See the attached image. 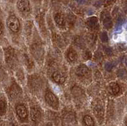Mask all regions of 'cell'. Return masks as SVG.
I'll return each mask as SVG.
<instances>
[{
    "label": "cell",
    "mask_w": 127,
    "mask_h": 126,
    "mask_svg": "<svg viewBox=\"0 0 127 126\" xmlns=\"http://www.w3.org/2000/svg\"><path fill=\"white\" fill-rule=\"evenodd\" d=\"M9 29L14 32H17L20 29V22L15 16H10L6 22Z\"/></svg>",
    "instance_id": "obj_1"
},
{
    "label": "cell",
    "mask_w": 127,
    "mask_h": 126,
    "mask_svg": "<svg viewBox=\"0 0 127 126\" xmlns=\"http://www.w3.org/2000/svg\"><path fill=\"white\" fill-rule=\"evenodd\" d=\"M45 100L48 104L52 107L57 108L59 105V101L57 98L52 92H47L45 95Z\"/></svg>",
    "instance_id": "obj_2"
},
{
    "label": "cell",
    "mask_w": 127,
    "mask_h": 126,
    "mask_svg": "<svg viewBox=\"0 0 127 126\" xmlns=\"http://www.w3.org/2000/svg\"><path fill=\"white\" fill-rule=\"evenodd\" d=\"M102 21L103 25L106 29H111L113 26L112 19H111V16L109 15V13H105V12L102 13Z\"/></svg>",
    "instance_id": "obj_3"
},
{
    "label": "cell",
    "mask_w": 127,
    "mask_h": 126,
    "mask_svg": "<svg viewBox=\"0 0 127 126\" xmlns=\"http://www.w3.org/2000/svg\"><path fill=\"white\" fill-rule=\"evenodd\" d=\"M17 8L20 12H28L30 10V4L28 0H19Z\"/></svg>",
    "instance_id": "obj_4"
},
{
    "label": "cell",
    "mask_w": 127,
    "mask_h": 126,
    "mask_svg": "<svg viewBox=\"0 0 127 126\" xmlns=\"http://www.w3.org/2000/svg\"><path fill=\"white\" fill-rule=\"evenodd\" d=\"M76 74L81 77H87L89 76L90 72L89 69L87 66L84 65H79L76 70Z\"/></svg>",
    "instance_id": "obj_5"
},
{
    "label": "cell",
    "mask_w": 127,
    "mask_h": 126,
    "mask_svg": "<svg viewBox=\"0 0 127 126\" xmlns=\"http://www.w3.org/2000/svg\"><path fill=\"white\" fill-rule=\"evenodd\" d=\"M16 111L20 119H24L28 117V111L23 105H18L16 107Z\"/></svg>",
    "instance_id": "obj_6"
},
{
    "label": "cell",
    "mask_w": 127,
    "mask_h": 126,
    "mask_svg": "<svg viewBox=\"0 0 127 126\" xmlns=\"http://www.w3.org/2000/svg\"><path fill=\"white\" fill-rule=\"evenodd\" d=\"M87 24L90 29L95 30L98 27V19L96 17H92L88 18L87 20Z\"/></svg>",
    "instance_id": "obj_7"
},
{
    "label": "cell",
    "mask_w": 127,
    "mask_h": 126,
    "mask_svg": "<svg viewBox=\"0 0 127 126\" xmlns=\"http://www.w3.org/2000/svg\"><path fill=\"white\" fill-rule=\"evenodd\" d=\"M31 117L34 122L38 121L41 117V113L39 110L36 108H32L31 110Z\"/></svg>",
    "instance_id": "obj_8"
},
{
    "label": "cell",
    "mask_w": 127,
    "mask_h": 126,
    "mask_svg": "<svg viewBox=\"0 0 127 126\" xmlns=\"http://www.w3.org/2000/svg\"><path fill=\"white\" fill-rule=\"evenodd\" d=\"M53 79L56 82L59 84H62L65 81V77L63 75L59 72H54L53 74Z\"/></svg>",
    "instance_id": "obj_9"
},
{
    "label": "cell",
    "mask_w": 127,
    "mask_h": 126,
    "mask_svg": "<svg viewBox=\"0 0 127 126\" xmlns=\"http://www.w3.org/2000/svg\"><path fill=\"white\" fill-rule=\"evenodd\" d=\"M55 21L58 25H62L65 24V18L62 13H57L55 15Z\"/></svg>",
    "instance_id": "obj_10"
},
{
    "label": "cell",
    "mask_w": 127,
    "mask_h": 126,
    "mask_svg": "<svg viewBox=\"0 0 127 126\" xmlns=\"http://www.w3.org/2000/svg\"><path fill=\"white\" fill-rule=\"evenodd\" d=\"M109 89L113 95H117L120 91V86L116 82H111L109 84Z\"/></svg>",
    "instance_id": "obj_11"
},
{
    "label": "cell",
    "mask_w": 127,
    "mask_h": 126,
    "mask_svg": "<svg viewBox=\"0 0 127 126\" xmlns=\"http://www.w3.org/2000/svg\"><path fill=\"white\" fill-rule=\"evenodd\" d=\"M77 57H78L77 53L74 50H71L69 51V53H68L67 58L69 60V61H70L71 62H75L77 59Z\"/></svg>",
    "instance_id": "obj_12"
},
{
    "label": "cell",
    "mask_w": 127,
    "mask_h": 126,
    "mask_svg": "<svg viewBox=\"0 0 127 126\" xmlns=\"http://www.w3.org/2000/svg\"><path fill=\"white\" fill-rule=\"evenodd\" d=\"M85 124L87 126H94V120L90 115H86L83 119Z\"/></svg>",
    "instance_id": "obj_13"
},
{
    "label": "cell",
    "mask_w": 127,
    "mask_h": 126,
    "mask_svg": "<svg viewBox=\"0 0 127 126\" xmlns=\"http://www.w3.org/2000/svg\"><path fill=\"white\" fill-rule=\"evenodd\" d=\"M6 103L2 100H0V115H3L6 113Z\"/></svg>",
    "instance_id": "obj_14"
},
{
    "label": "cell",
    "mask_w": 127,
    "mask_h": 126,
    "mask_svg": "<svg viewBox=\"0 0 127 126\" xmlns=\"http://www.w3.org/2000/svg\"><path fill=\"white\" fill-rule=\"evenodd\" d=\"M100 38L101 39L103 43H106V42L108 41V36L106 32H102L100 36Z\"/></svg>",
    "instance_id": "obj_15"
},
{
    "label": "cell",
    "mask_w": 127,
    "mask_h": 126,
    "mask_svg": "<svg viewBox=\"0 0 127 126\" xmlns=\"http://www.w3.org/2000/svg\"><path fill=\"white\" fill-rule=\"evenodd\" d=\"M113 64L111 63H109V62H108V63H107L105 65V69H106V70H107V71H111V70L113 69Z\"/></svg>",
    "instance_id": "obj_16"
},
{
    "label": "cell",
    "mask_w": 127,
    "mask_h": 126,
    "mask_svg": "<svg viewBox=\"0 0 127 126\" xmlns=\"http://www.w3.org/2000/svg\"><path fill=\"white\" fill-rule=\"evenodd\" d=\"M105 53H106L107 54L111 55V54H112V50H111L110 48H106L105 49Z\"/></svg>",
    "instance_id": "obj_17"
},
{
    "label": "cell",
    "mask_w": 127,
    "mask_h": 126,
    "mask_svg": "<svg viewBox=\"0 0 127 126\" xmlns=\"http://www.w3.org/2000/svg\"><path fill=\"white\" fill-rule=\"evenodd\" d=\"M123 21V17H120L118 19V21H117V24H121Z\"/></svg>",
    "instance_id": "obj_18"
},
{
    "label": "cell",
    "mask_w": 127,
    "mask_h": 126,
    "mask_svg": "<svg viewBox=\"0 0 127 126\" xmlns=\"http://www.w3.org/2000/svg\"><path fill=\"white\" fill-rule=\"evenodd\" d=\"M78 4H84L86 2V0H76Z\"/></svg>",
    "instance_id": "obj_19"
},
{
    "label": "cell",
    "mask_w": 127,
    "mask_h": 126,
    "mask_svg": "<svg viewBox=\"0 0 127 126\" xmlns=\"http://www.w3.org/2000/svg\"><path fill=\"white\" fill-rule=\"evenodd\" d=\"M3 25H2L1 22H0V35H1L2 33H3Z\"/></svg>",
    "instance_id": "obj_20"
},
{
    "label": "cell",
    "mask_w": 127,
    "mask_h": 126,
    "mask_svg": "<svg viewBox=\"0 0 127 126\" xmlns=\"http://www.w3.org/2000/svg\"><path fill=\"white\" fill-rule=\"evenodd\" d=\"M125 63L126 65H127V58L125 59Z\"/></svg>",
    "instance_id": "obj_21"
},
{
    "label": "cell",
    "mask_w": 127,
    "mask_h": 126,
    "mask_svg": "<svg viewBox=\"0 0 127 126\" xmlns=\"http://www.w3.org/2000/svg\"><path fill=\"white\" fill-rule=\"evenodd\" d=\"M125 12L126 13H127V6H126V8H125Z\"/></svg>",
    "instance_id": "obj_22"
},
{
    "label": "cell",
    "mask_w": 127,
    "mask_h": 126,
    "mask_svg": "<svg viewBox=\"0 0 127 126\" xmlns=\"http://www.w3.org/2000/svg\"><path fill=\"white\" fill-rule=\"evenodd\" d=\"M125 124H126V126H127V119L125 120Z\"/></svg>",
    "instance_id": "obj_23"
},
{
    "label": "cell",
    "mask_w": 127,
    "mask_h": 126,
    "mask_svg": "<svg viewBox=\"0 0 127 126\" xmlns=\"http://www.w3.org/2000/svg\"><path fill=\"white\" fill-rule=\"evenodd\" d=\"M125 29H126V30H127V25L125 26Z\"/></svg>",
    "instance_id": "obj_24"
},
{
    "label": "cell",
    "mask_w": 127,
    "mask_h": 126,
    "mask_svg": "<svg viewBox=\"0 0 127 126\" xmlns=\"http://www.w3.org/2000/svg\"><path fill=\"white\" fill-rule=\"evenodd\" d=\"M51 126V125L50 124H47L46 126Z\"/></svg>",
    "instance_id": "obj_25"
}]
</instances>
